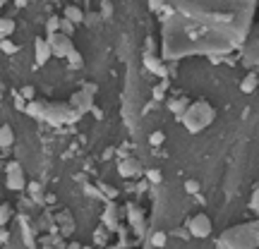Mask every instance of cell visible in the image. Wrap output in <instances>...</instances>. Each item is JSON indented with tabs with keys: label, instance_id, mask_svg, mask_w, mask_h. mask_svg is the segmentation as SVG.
Listing matches in <instances>:
<instances>
[{
	"label": "cell",
	"instance_id": "6da1fadb",
	"mask_svg": "<svg viewBox=\"0 0 259 249\" xmlns=\"http://www.w3.org/2000/svg\"><path fill=\"white\" fill-rule=\"evenodd\" d=\"M211 118H214V113H211V108L206 101H199V103H194V106H187L185 115L180 118V120H185L187 127H190V132H197V129H202L206 124L211 123Z\"/></svg>",
	"mask_w": 259,
	"mask_h": 249
},
{
	"label": "cell",
	"instance_id": "7a4b0ae2",
	"mask_svg": "<svg viewBox=\"0 0 259 249\" xmlns=\"http://www.w3.org/2000/svg\"><path fill=\"white\" fill-rule=\"evenodd\" d=\"M211 230H214V225H211V218H209L206 214H197L187 220V232H190L192 237L204 240V237L211 235Z\"/></svg>",
	"mask_w": 259,
	"mask_h": 249
},
{
	"label": "cell",
	"instance_id": "3957f363",
	"mask_svg": "<svg viewBox=\"0 0 259 249\" xmlns=\"http://www.w3.org/2000/svg\"><path fill=\"white\" fill-rule=\"evenodd\" d=\"M46 43H48V48H51V55H56V58H65V55L74 48L72 38H70V36H65V34H60V31L48 34Z\"/></svg>",
	"mask_w": 259,
	"mask_h": 249
},
{
	"label": "cell",
	"instance_id": "277c9868",
	"mask_svg": "<svg viewBox=\"0 0 259 249\" xmlns=\"http://www.w3.org/2000/svg\"><path fill=\"white\" fill-rule=\"evenodd\" d=\"M5 173H7V189H12V192H22L24 187H27V180H24V173H22V165H19L17 160H12L7 168H5Z\"/></svg>",
	"mask_w": 259,
	"mask_h": 249
},
{
	"label": "cell",
	"instance_id": "5b68a950",
	"mask_svg": "<svg viewBox=\"0 0 259 249\" xmlns=\"http://www.w3.org/2000/svg\"><path fill=\"white\" fill-rule=\"evenodd\" d=\"M118 170H120V175L123 178H134V175H139V163L134 158H128V160H120V165H118Z\"/></svg>",
	"mask_w": 259,
	"mask_h": 249
},
{
	"label": "cell",
	"instance_id": "8992f818",
	"mask_svg": "<svg viewBox=\"0 0 259 249\" xmlns=\"http://www.w3.org/2000/svg\"><path fill=\"white\" fill-rule=\"evenodd\" d=\"M34 46H36V65H43V62L51 58V48H48L46 38H36Z\"/></svg>",
	"mask_w": 259,
	"mask_h": 249
},
{
	"label": "cell",
	"instance_id": "52a82bcc",
	"mask_svg": "<svg viewBox=\"0 0 259 249\" xmlns=\"http://www.w3.org/2000/svg\"><path fill=\"white\" fill-rule=\"evenodd\" d=\"M259 87V77L257 72H250V74H245V79L240 82V91L242 93H252V91Z\"/></svg>",
	"mask_w": 259,
	"mask_h": 249
},
{
	"label": "cell",
	"instance_id": "ba28073f",
	"mask_svg": "<svg viewBox=\"0 0 259 249\" xmlns=\"http://www.w3.org/2000/svg\"><path fill=\"white\" fill-rule=\"evenodd\" d=\"M15 144V132L10 124H0V149H7Z\"/></svg>",
	"mask_w": 259,
	"mask_h": 249
},
{
	"label": "cell",
	"instance_id": "9c48e42d",
	"mask_svg": "<svg viewBox=\"0 0 259 249\" xmlns=\"http://www.w3.org/2000/svg\"><path fill=\"white\" fill-rule=\"evenodd\" d=\"M15 19L12 17H0V38H10L15 34Z\"/></svg>",
	"mask_w": 259,
	"mask_h": 249
},
{
	"label": "cell",
	"instance_id": "30bf717a",
	"mask_svg": "<svg viewBox=\"0 0 259 249\" xmlns=\"http://www.w3.org/2000/svg\"><path fill=\"white\" fill-rule=\"evenodd\" d=\"M187 98H173V101H168V110L170 113H175L178 118H183L185 115V110H187Z\"/></svg>",
	"mask_w": 259,
	"mask_h": 249
},
{
	"label": "cell",
	"instance_id": "8fae6325",
	"mask_svg": "<svg viewBox=\"0 0 259 249\" xmlns=\"http://www.w3.org/2000/svg\"><path fill=\"white\" fill-rule=\"evenodd\" d=\"M65 19H70L74 27H77L79 22H84V12H82L77 5H67V7H65Z\"/></svg>",
	"mask_w": 259,
	"mask_h": 249
},
{
	"label": "cell",
	"instance_id": "7c38bea8",
	"mask_svg": "<svg viewBox=\"0 0 259 249\" xmlns=\"http://www.w3.org/2000/svg\"><path fill=\"white\" fill-rule=\"evenodd\" d=\"M65 60L70 62V67H72V70H82V65H84V58H82V53H79L77 48H72L70 53L65 55Z\"/></svg>",
	"mask_w": 259,
	"mask_h": 249
},
{
	"label": "cell",
	"instance_id": "4fadbf2b",
	"mask_svg": "<svg viewBox=\"0 0 259 249\" xmlns=\"http://www.w3.org/2000/svg\"><path fill=\"white\" fill-rule=\"evenodd\" d=\"M60 34H65V36H70L72 38V34H74V24L70 22V19H65V17H60V29H58Z\"/></svg>",
	"mask_w": 259,
	"mask_h": 249
},
{
	"label": "cell",
	"instance_id": "5bb4252c",
	"mask_svg": "<svg viewBox=\"0 0 259 249\" xmlns=\"http://www.w3.org/2000/svg\"><path fill=\"white\" fill-rule=\"evenodd\" d=\"M0 51L5 55H12V53H17V46H15L10 38H0Z\"/></svg>",
	"mask_w": 259,
	"mask_h": 249
},
{
	"label": "cell",
	"instance_id": "9a60e30c",
	"mask_svg": "<svg viewBox=\"0 0 259 249\" xmlns=\"http://www.w3.org/2000/svg\"><path fill=\"white\" fill-rule=\"evenodd\" d=\"M12 218V206L10 204H0V225H5Z\"/></svg>",
	"mask_w": 259,
	"mask_h": 249
},
{
	"label": "cell",
	"instance_id": "2e32d148",
	"mask_svg": "<svg viewBox=\"0 0 259 249\" xmlns=\"http://www.w3.org/2000/svg\"><path fill=\"white\" fill-rule=\"evenodd\" d=\"M58 29H60V17H56V15H53V17L46 22V31H48V34H56Z\"/></svg>",
	"mask_w": 259,
	"mask_h": 249
},
{
	"label": "cell",
	"instance_id": "e0dca14e",
	"mask_svg": "<svg viewBox=\"0 0 259 249\" xmlns=\"http://www.w3.org/2000/svg\"><path fill=\"white\" fill-rule=\"evenodd\" d=\"M163 142H166V134H163V132H154V134L149 137V144H151V146H161Z\"/></svg>",
	"mask_w": 259,
	"mask_h": 249
},
{
	"label": "cell",
	"instance_id": "ac0fdd59",
	"mask_svg": "<svg viewBox=\"0 0 259 249\" xmlns=\"http://www.w3.org/2000/svg\"><path fill=\"white\" fill-rule=\"evenodd\" d=\"M166 240H168L166 232H156V235L151 237V245H154V247H163V245H166Z\"/></svg>",
	"mask_w": 259,
	"mask_h": 249
},
{
	"label": "cell",
	"instance_id": "d6986e66",
	"mask_svg": "<svg viewBox=\"0 0 259 249\" xmlns=\"http://www.w3.org/2000/svg\"><path fill=\"white\" fill-rule=\"evenodd\" d=\"M24 110H27L29 115H32V113H34V115H41V113H43V106H41V103H34V101H29V103L24 106Z\"/></svg>",
	"mask_w": 259,
	"mask_h": 249
},
{
	"label": "cell",
	"instance_id": "ffe728a7",
	"mask_svg": "<svg viewBox=\"0 0 259 249\" xmlns=\"http://www.w3.org/2000/svg\"><path fill=\"white\" fill-rule=\"evenodd\" d=\"M185 192H190V194H197V192H199V182H197V180H187Z\"/></svg>",
	"mask_w": 259,
	"mask_h": 249
},
{
	"label": "cell",
	"instance_id": "44dd1931",
	"mask_svg": "<svg viewBox=\"0 0 259 249\" xmlns=\"http://www.w3.org/2000/svg\"><path fill=\"white\" fill-rule=\"evenodd\" d=\"M24 101H34V87H24L22 89V93H19Z\"/></svg>",
	"mask_w": 259,
	"mask_h": 249
},
{
	"label": "cell",
	"instance_id": "7402d4cb",
	"mask_svg": "<svg viewBox=\"0 0 259 249\" xmlns=\"http://www.w3.org/2000/svg\"><path fill=\"white\" fill-rule=\"evenodd\" d=\"M250 206H252V211L259 214V187L255 189V194H252V201H250Z\"/></svg>",
	"mask_w": 259,
	"mask_h": 249
},
{
	"label": "cell",
	"instance_id": "603a6c76",
	"mask_svg": "<svg viewBox=\"0 0 259 249\" xmlns=\"http://www.w3.org/2000/svg\"><path fill=\"white\" fill-rule=\"evenodd\" d=\"M147 178L151 182H161V170H147Z\"/></svg>",
	"mask_w": 259,
	"mask_h": 249
},
{
	"label": "cell",
	"instance_id": "cb8c5ba5",
	"mask_svg": "<svg viewBox=\"0 0 259 249\" xmlns=\"http://www.w3.org/2000/svg\"><path fill=\"white\" fill-rule=\"evenodd\" d=\"M5 2H7V0H0V10H2V7H5Z\"/></svg>",
	"mask_w": 259,
	"mask_h": 249
},
{
	"label": "cell",
	"instance_id": "d4e9b609",
	"mask_svg": "<svg viewBox=\"0 0 259 249\" xmlns=\"http://www.w3.org/2000/svg\"><path fill=\"white\" fill-rule=\"evenodd\" d=\"M70 249H82V247L79 245H70Z\"/></svg>",
	"mask_w": 259,
	"mask_h": 249
},
{
	"label": "cell",
	"instance_id": "484cf974",
	"mask_svg": "<svg viewBox=\"0 0 259 249\" xmlns=\"http://www.w3.org/2000/svg\"><path fill=\"white\" fill-rule=\"evenodd\" d=\"M24 2H27V0H17V5H24Z\"/></svg>",
	"mask_w": 259,
	"mask_h": 249
},
{
	"label": "cell",
	"instance_id": "4316f807",
	"mask_svg": "<svg viewBox=\"0 0 259 249\" xmlns=\"http://www.w3.org/2000/svg\"><path fill=\"white\" fill-rule=\"evenodd\" d=\"M43 249H56V247H51V245H46V247H43Z\"/></svg>",
	"mask_w": 259,
	"mask_h": 249
},
{
	"label": "cell",
	"instance_id": "83f0119b",
	"mask_svg": "<svg viewBox=\"0 0 259 249\" xmlns=\"http://www.w3.org/2000/svg\"><path fill=\"white\" fill-rule=\"evenodd\" d=\"M0 101H2V93H0Z\"/></svg>",
	"mask_w": 259,
	"mask_h": 249
}]
</instances>
